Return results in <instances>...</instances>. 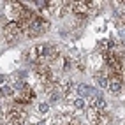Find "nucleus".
Wrapping results in <instances>:
<instances>
[{
  "label": "nucleus",
  "instance_id": "obj_1",
  "mask_svg": "<svg viewBox=\"0 0 125 125\" xmlns=\"http://www.w3.org/2000/svg\"><path fill=\"white\" fill-rule=\"evenodd\" d=\"M104 62L107 65V69L111 71V74H120V76H123V65H122V58L116 55V53H111L107 51L102 55Z\"/></svg>",
  "mask_w": 125,
  "mask_h": 125
},
{
  "label": "nucleus",
  "instance_id": "obj_2",
  "mask_svg": "<svg viewBox=\"0 0 125 125\" xmlns=\"http://www.w3.org/2000/svg\"><path fill=\"white\" fill-rule=\"evenodd\" d=\"M4 34H5V37H7L9 42H16V41L21 37L23 28L18 25V21H9L5 25V28H4Z\"/></svg>",
  "mask_w": 125,
  "mask_h": 125
},
{
  "label": "nucleus",
  "instance_id": "obj_3",
  "mask_svg": "<svg viewBox=\"0 0 125 125\" xmlns=\"http://www.w3.org/2000/svg\"><path fill=\"white\" fill-rule=\"evenodd\" d=\"M48 27H49V23L46 21V20H42V18H37L32 21V25L28 27V30H27V34L30 35V37H37V35H41V34H44V32L48 30Z\"/></svg>",
  "mask_w": 125,
  "mask_h": 125
},
{
  "label": "nucleus",
  "instance_id": "obj_4",
  "mask_svg": "<svg viewBox=\"0 0 125 125\" xmlns=\"http://www.w3.org/2000/svg\"><path fill=\"white\" fill-rule=\"evenodd\" d=\"M72 12L76 14L78 18L85 20V18H86V16H88L92 11H90L88 2H76V4H72Z\"/></svg>",
  "mask_w": 125,
  "mask_h": 125
},
{
  "label": "nucleus",
  "instance_id": "obj_5",
  "mask_svg": "<svg viewBox=\"0 0 125 125\" xmlns=\"http://www.w3.org/2000/svg\"><path fill=\"white\" fill-rule=\"evenodd\" d=\"M122 85H123V76H120V74H111L109 76V86L107 88L111 92H120Z\"/></svg>",
  "mask_w": 125,
  "mask_h": 125
},
{
  "label": "nucleus",
  "instance_id": "obj_6",
  "mask_svg": "<svg viewBox=\"0 0 125 125\" xmlns=\"http://www.w3.org/2000/svg\"><path fill=\"white\" fill-rule=\"evenodd\" d=\"M60 56V51H58V48L56 46H46V51H44V60H48V62H53V60H56V58Z\"/></svg>",
  "mask_w": 125,
  "mask_h": 125
},
{
  "label": "nucleus",
  "instance_id": "obj_7",
  "mask_svg": "<svg viewBox=\"0 0 125 125\" xmlns=\"http://www.w3.org/2000/svg\"><path fill=\"white\" fill-rule=\"evenodd\" d=\"M92 107H95V109H99V111H104L107 107V102H106V99L101 94H97L94 99H92Z\"/></svg>",
  "mask_w": 125,
  "mask_h": 125
},
{
  "label": "nucleus",
  "instance_id": "obj_8",
  "mask_svg": "<svg viewBox=\"0 0 125 125\" xmlns=\"http://www.w3.org/2000/svg\"><path fill=\"white\" fill-rule=\"evenodd\" d=\"M86 118L92 125H99V118H101V111L95 109V107H88V111H86Z\"/></svg>",
  "mask_w": 125,
  "mask_h": 125
},
{
  "label": "nucleus",
  "instance_id": "obj_9",
  "mask_svg": "<svg viewBox=\"0 0 125 125\" xmlns=\"http://www.w3.org/2000/svg\"><path fill=\"white\" fill-rule=\"evenodd\" d=\"M78 94H79L81 97H88V95H92V94H95V90L92 88V86H86V85H79V86H78Z\"/></svg>",
  "mask_w": 125,
  "mask_h": 125
},
{
  "label": "nucleus",
  "instance_id": "obj_10",
  "mask_svg": "<svg viewBox=\"0 0 125 125\" xmlns=\"http://www.w3.org/2000/svg\"><path fill=\"white\" fill-rule=\"evenodd\" d=\"M111 123V115L107 113L106 109L101 111V118H99V125H109Z\"/></svg>",
  "mask_w": 125,
  "mask_h": 125
},
{
  "label": "nucleus",
  "instance_id": "obj_11",
  "mask_svg": "<svg viewBox=\"0 0 125 125\" xmlns=\"http://www.w3.org/2000/svg\"><path fill=\"white\" fill-rule=\"evenodd\" d=\"M109 49H111V46H109V39H102L101 42H99V51H101L102 55L107 53Z\"/></svg>",
  "mask_w": 125,
  "mask_h": 125
},
{
  "label": "nucleus",
  "instance_id": "obj_12",
  "mask_svg": "<svg viewBox=\"0 0 125 125\" xmlns=\"http://www.w3.org/2000/svg\"><path fill=\"white\" fill-rule=\"evenodd\" d=\"M71 67H72V62L69 60V56L62 58V71H71Z\"/></svg>",
  "mask_w": 125,
  "mask_h": 125
},
{
  "label": "nucleus",
  "instance_id": "obj_13",
  "mask_svg": "<svg viewBox=\"0 0 125 125\" xmlns=\"http://www.w3.org/2000/svg\"><path fill=\"white\" fill-rule=\"evenodd\" d=\"M58 99H60V92H56V90H53L51 94H49V102H51V104H55V102L58 101Z\"/></svg>",
  "mask_w": 125,
  "mask_h": 125
},
{
  "label": "nucleus",
  "instance_id": "obj_14",
  "mask_svg": "<svg viewBox=\"0 0 125 125\" xmlns=\"http://www.w3.org/2000/svg\"><path fill=\"white\" fill-rule=\"evenodd\" d=\"M37 111H39L41 115L48 113V111H49V104H46V102H41V104H39V107H37Z\"/></svg>",
  "mask_w": 125,
  "mask_h": 125
},
{
  "label": "nucleus",
  "instance_id": "obj_15",
  "mask_svg": "<svg viewBox=\"0 0 125 125\" xmlns=\"http://www.w3.org/2000/svg\"><path fill=\"white\" fill-rule=\"evenodd\" d=\"M2 94L7 95V97H14V90H12L11 86H4V88H2Z\"/></svg>",
  "mask_w": 125,
  "mask_h": 125
},
{
  "label": "nucleus",
  "instance_id": "obj_16",
  "mask_svg": "<svg viewBox=\"0 0 125 125\" xmlns=\"http://www.w3.org/2000/svg\"><path fill=\"white\" fill-rule=\"evenodd\" d=\"M85 101H83V99H76V102H74V107H76V109H85Z\"/></svg>",
  "mask_w": 125,
  "mask_h": 125
},
{
  "label": "nucleus",
  "instance_id": "obj_17",
  "mask_svg": "<svg viewBox=\"0 0 125 125\" xmlns=\"http://www.w3.org/2000/svg\"><path fill=\"white\" fill-rule=\"evenodd\" d=\"M37 125H48V122H39Z\"/></svg>",
  "mask_w": 125,
  "mask_h": 125
}]
</instances>
